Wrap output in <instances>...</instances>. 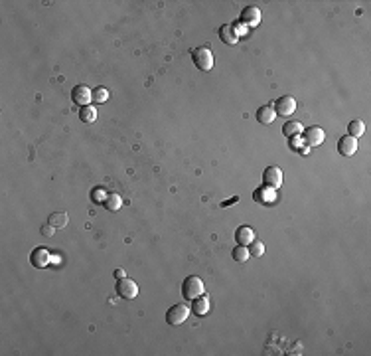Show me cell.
<instances>
[{
    "label": "cell",
    "instance_id": "cell-1",
    "mask_svg": "<svg viewBox=\"0 0 371 356\" xmlns=\"http://www.w3.org/2000/svg\"><path fill=\"white\" fill-rule=\"evenodd\" d=\"M204 293H206V287H204V281L200 277H196V275L186 277L184 283H182V295H184L186 301H194Z\"/></svg>",
    "mask_w": 371,
    "mask_h": 356
},
{
    "label": "cell",
    "instance_id": "cell-2",
    "mask_svg": "<svg viewBox=\"0 0 371 356\" xmlns=\"http://www.w3.org/2000/svg\"><path fill=\"white\" fill-rule=\"evenodd\" d=\"M192 60H194L196 67L202 69V71H210V69L214 67V54H212V50H210L208 46L196 48V50L192 52Z\"/></svg>",
    "mask_w": 371,
    "mask_h": 356
},
{
    "label": "cell",
    "instance_id": "cell-3",
    "mask_svg": "<svg viewBox=\"0 0 371 356\" xmlns=\"http://www.w3.org/2000/svg\"><path fill=\"white\" fill-rule=\"evenodd\" d=\"M190 305H174V307H170L168 309V313H166V323L168 324H174V326H178V324H182L188 321V317H190Z\"/></svg>",
    "mask_w": 371,
    "mask_h": 356
},
{
    "label": "cell",
    "instance_id": "cell-4",
    "mask_svg": "<svg viewBox=\"0 0 371 356\" xmlns=\"http://www.w3.org/2000/svg\"><path fill=\"white\" fill-rule=\"evenodd\" d=\"M117 295L123 297V299H134L138 295V285L136 281L128 279V277H121L117 281Z\"/></svg>",
    "mask_w": 371,
    "mask_h": 356
},
{
    "label": "cell",
    "instance_id": "cell-5",
    "mask_svg": "<svg viewBox=\"0 0 371 356\" xmlns=\"http://www.w3.org/2000/svg\"><path fill=\"white\" fill-rule=\"evenodd\" d=\"M263 184L269 186V188H280L282 184V170L278 166H267L265 172H263Z\"/></svg>",
    "mask_w": 371,
    "mask_h": 356
},
{
    "label": "cell",
    "instance_id": "cell-6",
    "mask_svg": "<svg viewBox=\"0 0 371 356\" xmlns=\"http://www.w3.org/2000/svg\"><path fill=\"white\" fill-rule=\"evenodd\" d=\"M296 111V99L290 95H282L280 99H277L275 103V113L280 117H290Z\"/></svg>",
    "mask_w": 371,
    "mask_h": 356
},
{
    "label": "cell",
    "instance_id": "cell-7",
    "mask_svg": "<svg viewBox=\"0 0 371 356\" xmlns=\"http://www.w3.org/2000/svg\"><path fill=\"white\" fill-rule=\"evenodd\" d=\"M302 141L306 143V147H318V145H322L324 143V139H326V133L320 129V127H310V129L302 131Z\"/></svg>",
    "mask_w": 371,
    "mask_h": 356
},
{
    "label": "cell",
    "instance_id": "cell-8",
    "mask_svg": "<svg viewBox=\"0 0 371 356\" xmlns=\"http://www.w3.org/2000/svg\"><path fill=\"white\" fill-rule=\"evenodd\" d=\"M71 99H73L75 105H81V107L91 105L93 91L87 85H77V87H73V91H71Z\"/></svg>",
    "mask_w": 371,
    "mask_h": 356
},
{
    "label": "cell",
    "instance_id": "cell-9",
    "mask_svg": "<svg viewBox=\"0 0 371 356\" xmlns=\"http://www.w3.org/2000/svg\"><path fill=\"white\" fill-rule=\"evenodd\" d=\"M338 153L341 157H353L357 153V139L345 135L338 141Z\"/></svg>",
    "mask_w": 371,
    "mask_h": 356
},
{
    "label": "cell",
    "instance_id": "cell-10",
    "mask_svg": "<svg viewBox=\"0 0 371 356\" xmlns=\"http://www.w3.org/2000/svg\"><path fill=\"white\" fill-rule=\"evenodd\" d=\"M30 261H32V265L34 267H38V269H44L50 261H52V256H50V252L42 246V248H36L34 252H32V256H30Z\"/></svg>",
    "mask_w": 371,
    "mask_h": 356
},
{
    "label": "cell",
    "instance_id": "cell-11",
    "mask_svg": "<svg viewBox=\"0 0 371 356\" xmlns=\"http://www.w3.org/2000/svg\"><path fill=\"white\" fill-rule=\"evenodd\" d=\"M241 22H243L245 26H251V28L259 26V22H261V10H259L257 6H247V8H243V12H241Z\"/></svg>",
    "mask_w": 371,
    "mask_h": 356
},
{
    "label": "cell",
    "instance_id": "cell-12",
    "mask_svg": "<svg viewBox=\"0 0 371 356\" xmlns=\"http://www.w3.org/2000/svg\"><path fill=\"white\" fill-rule=\"evenodd\" d=\"M253 198H255L259 204H273V202L277 200V192H275V188H269V186L263 184L261 188L255 190Z\"/></svg>",
    "mask_w": 371,
    "mask_h": 356
},
{
    "label": "cell",
    "instance_id": "cell-13",
    "mask_svg": "<svg viewBox=\"0 0 371 356\" xmlns=\"http://www.w3.org/2000/svg\"><path fill=\"white\" fill-rule=\"evenodd\" d=\"M275 119H277V113H275V107H273V105H263V107H259V111H257V121H259L261 125H271Z\"/></svg>",
    "mask_w": 371,
    "mask_h": 356
},
{
    "label": "cell",
    "instance_id": "cell-14",
    "mask_svg": "<svg viewBox=\"0 0 371 356\" xmlns=\"http://www.w3.org/2000/svg\"><path fill=\"white\" fill-rule=\"evenodd\" d=\"M219 38H221L227 46H235V44L239 42V34L235 32L233 24H223V26L219 28Z\"/></svg>",
    "mask_w": 371,
    "mask_h": 356
},
{
    "label": "cell",
    "instance_id": "cell-15",
    "mask_svg": "<svg viewBox=\"0 0 371 356\" xmlns=\"http://www.w3.org/2000/svg\"><path fill=\"white\" fill-rule=\"evenodd\" d=\"M235 242H237L239 246H249L251 242H255V231H253V227H249V226L237 227V231H235Z\"/></svg>",
    "mask_w": 371,
    "mask_h": 356
},
{
    "label": "cell",
    "instance_id": "cell-16",
    "mask_svg": "<svg viewBox=\"0 0 371 356\" xmlns=\"http://www.w3.org/2000/svg\"><path fill=\"white\" fill-rule=\"evenodd\" d=\"M192 311H194L198 317H204V315H208V311H210V297L204 293V295H200L198 299H194Z\"/></svg>",
    "mask_w": 371,
    "mask_h": 356
},
{
    "label": "cell",
    "instance_id": "cell-17",
    "mask_svg": "<svg viewBox=\"0 0 371 356\" xmlns=\"http://www.w3.org/2000/svg\"><path fill=\"white\" fill-rule=\"evenodd\" d=\"M67 222H69V218H67V214L65 212H52L50 214V218H48V224H52V226L56 227V229H62V227L67 226Z\"/></svg>",
    "mask_w": 371,
    "mask_h": 356
},
{
    "label": "cell",
    "instance_id": "cell-18",
    "mask_svg": "<svg viewBox=\"0 0 371 356\" xmlns=\"http://www.w3.org/2000/svg\"><path fill=\"white\" fill-rule=\"evenodd\" d=\"M302 131H304V127H302V123H300V121H286V123H284V127H282V133H284L286 137L302 135Z\"/></svg>",
    "mask_w": 371,
    "mask_h": 356
},
{
    "label": "cell",
    "instance_id": "cell-19",
    "mask_svg": "<svg viewBox=\"0 0 371 356\" xmlns=\"http://www.w3.org/2000/svg\"><path fill=\"white\" fill-rule=\"evenodd\" d=\"M105 208L109 210V212H119L121 210V206H123V198L119 194H109L107 198H105Z\"/></svg>",
    "mask_w": 371,
    "mask_h": 356
},
{
    "label": "cell",
    "instance_id": "cell-20",
    "mask_svg": "<svg viewBox=\"0 0 371 356\" xmlns=\"http://www.w3.org/2000/svg\"><path fill=\"white\" fill-rule=\"evenodd\" d=\"M347 131H349V137L359 139V137L365 133V123H363L361 119H353V121L347 125Z\"/></svg>",
    "mask_w": 371,
    "mask_h": 356
},
{
    "label": "cell",
    "instance_id": "cell-21",
    "mask_svg": "<svg viewBox=\"0 0 371 356\" xmlns=\"http://www.w3.org/2000/svg\"><path fill=\"white\" fill-rule=\"evenodd\" d=\"M79 119H81L83 123H93V121H97V109H95L93 105H85V107H81V111H79Z\"/></svg>",
    "mask_w": 371,
    "mask_h": 356
},
{
    "label": "cell",
    "instance_id": "cell-22",
    "mask_svg": "<svg viewBox=\"0 0 371 356\" xmlns=\"http://www.w3.org/2000/svg\"><path fill=\"white\" fill-rule=\"evenodd\" d=\"M231 256H233L235 261H239V263H243V261H247V259L251 258L247 246H237V248L233 250V254H231Z\"/></svg>",
    "mask_w": 371,
    "mask_h": 356
},
{
    "label": "cell",
    "instance_id": "cell-23",
    "mask_svg": "<svg viewBox=\"0 0 371 356\" xmlns=\"http://www.w3.org/2000/svg\"><path fill=\"white\" fill-rule=\"evenodd\" d=\"M249 254H251V258H261V256H265V244L263 242H251L249 244Z\"/></svg>",
    "mask_w": 371,
    "mask_h": 356
},
{
    "label": "cell",
    "instance_id": "cell-24",
    "mask_svg": "<svg viewBox=\"0 0 371 356\" xmlns=\"http://www.w3.org/2000/svg\"><path fill=\"white\" fill-rule=\"evenodd\" d=\"M109 99V91L105 87H95L93 89V101L95 103H105Z\"/></svg>",
    "mask_w": 371,
    "mask_h": 356
},
{
    "label": "cell",
    "instance_id": "cell-25",
    "mask_svg": "<svg viewBox=\"0 0 371 356\" xmlns=\"http://www.w3.org/2000/svg\"><path fill=\"white\" fill-rule=\"evenodd\" d=\"M54 231H56V227L52 226V224H46V226H42V229H40V233H42L44 238H52Z\"/></svg>",
    "mask_w": 371,
    "mask_h": 356
},
{
    "label": "cell",
    "instance_id": "cell-26",
    "mask_svg": "<svg viewBox=\"0 0 371 356\" xmlns=\"http://www.w3.org/2000/svg\"><path fill=\"white\" fill-rule=\"evenodd\" d=\"M288 139H290V149H292V151H298V149H300V145H302L300 135H296V137H288Z\"/></svg>",
    "mask_w": 371,
    "mask_h": 356
},
{
    "label": "cell",
    "instance_id": "cell-27",
    "mask_svg": "<svg viewBox=\"0 0 371 356\" xmlns=\"http://www.w3.org/2000/svg\"><path fill=\"white\" fill-rule=\"evenodd\" d=\"M105 198H107V194H105L101 188H97V190L93 192V200H95V202H105Z\"/></svg>",
    "mask_w": 371,
    "mask_h": 356
},
{
    "label": "cell",
    "instance_id": "cell-28",
    "mask_svg": "<svg viewBox=\"0 0 371 356\" xmlns=\"http://www.w3.org/2000/svg\"><path fill=\"white\" fill-rule=\"evenodd\" d=\"M235 202H239V198H237V196H235V198H231V200H227V202H223L221 206L225 208V206H229V204H235Z\"/></svg>",
    "mask_w": 371,
    "mask_h": 356
},
{
    "label": "cell",
    "instance_id": "cell-29",
    "mask_svg": "<svg viewBox=\"0 0 371 356\" xmlns=\"http://www.w3.org/2000/svg\"><path fill=\"white\" fill-rule=\"evenodd\" d=\"M115 277H117V279H121V277H126L124 269H117V271H115Z\"/></svg>",
    "mask_w": 371,
    "mask_h": 356
}]
</instances>
